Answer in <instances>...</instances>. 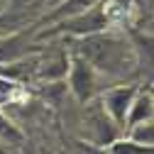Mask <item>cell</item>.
<instances>
[{
  "mask_svg": "<svg viewBox=\"0 0 154 154\" xmlns=\"http://www.w3.org/2000/svg\"><path fill=\"white\" fill-rule=\"evenodd\" d=\"M71 51L81 54L98 71V76H108V79H125L137 69V61H140L132 42H127L125 37L110 34L108 29L76 37Z\"/></svg>",
  "mask_w": 154,
  "mask_h": 154,
  "instance_id": "obj_1",
  "label": "cell"
},
{
  "mask_svg": "<svg viewBox=\"0 0 154 154\" xmlns=\"http://www.w3.org/2000/svg\"><path fill=\"white\" fill-rule=\"evenodd\" d=\"M112 25V17L105 5H93L83 12H76L69 17H61V20L51 22L49 29H37L34 32V39L42 42V39H51L56 34H71V37H86V34H95V32H105Z\"/></svg>",
  "mask_w": 154,
  "mask_h": 154,
  "instance_id": "obj_2",
  "label": "cell"
},
{
  "mask_svg": "<svg viewBox=\"0 0 154 154\" xmlns=\"http://www.w3.org/2000/svg\"><path fill=\"white\" fill-rule=\"evenodd\" d=\"M69 91L79 103H91L98 95V71H95L81 54H69Z\"/></svg>",
  "mask_w": 154,
  "mask_h": 154,
  "instance_id": "obj_3",
  "label": "cell"
},
{
  "mask_svg": "<svg viewBox=\"0 0 154 154\" xmlns=\"http://www.w3.org/2000/svg\"><path fill=\"white\" fill-rule=\"evenodd\" d=\"M34 32H37V25L32 22L29 29H17V32H10V34L0 37V64L17 61L22 56H29V54H42L44 47L32 42Z\"/></svg>",
  "mask_w": 154,
  "mask_h": 154,
  "instance_id": "obj_4",
  "label": "cell"
},
{
  "mask_svg": "<svg viewBox=\"0 0 154 154\" xmlns=\"http://www.w3.org/2000/svg\"><path fill=\"white\" fill-rule=\"evenodd\" d=\"M140 86L137 83H122V86H112V88H105L103 95H100V105L103 110L112 118V122L125 130V120H127V112H130V105L137 95Z\"/></svg>",
  "mask_w": 154,
  "mask_h": 154,
  "instance_id": "obj_5",
  "label": "cell"
},
{
  "mask_svg": "<svg viewBox=\"0 0 154 154\" xmlns=\"http://www.w3.org/2000/svg\"><path fill=\"white\" fill-rule=\"evenodd\" d=\"M88 125H91V140H93V144L95 147H108V144H112L115 140L120 137V130L122 127H118L112 122V118L103 110V105H98V108H93L91 112H88Z\"/></svg>",
  "mask_w": 154,
  "mask_h": 154,
  "instance_id": "obj_6",
  "label": "cell"
},
{
  "mask_svg": "<svg viewBox=\"0 0 154 154\" xmlns=\"http://www.w3.org/2000/svg\"><path fill=\"white\" fill-rule=\"evenodd\" d=\"M66 73H69V54L59 51L54 59H47L44 64H37L34 79L47 81V83H59L61 79H66Z\"/></svg>",
  "mask_w": 154,
  "mask_h": 154,
  "instance_id": "obj_7",
  "label": "cell"
},
{
  "mask_svg": "<svg viewBox=\"0 0 154 154\" xmlns=\"http://www.w3.org/2000/svg\"><path fill=\"white\" fill-rule=\"evenodd\" d=\"M154 118V95L149 91H137L134 100L130 105V112H127V120H125V130L140 125L144 120H152Z\"/></svg>",
  "mask_w": 154,
  "mask_h": 154,
  "instance_id": "obj_8",
  "label": "cell"
},
{
  "mask_svg": "<svg viewBox=\"0 0 154 154\" xmlns=\"http://www.w3.org/2000/svg\"><path fill=\"white\" fill-rule=\"evenodd\" d=\"M98 3H103V0H59V5H56L47 17H42L39 22H34V25H37V29H39L42 25H51V22H56V20H61V17H69V15H76V12H83V10H88V8H93V5H98Z\"/></svg>",
  "mask_w": 154,
  "mask_h": 154,
  "instance_id": "obj_9",
  "label": "cell"
},
{
  "mask_svg": "<svg viewBox=\"0 0 154 154\" xmlns=\"http://www.w3.org/2000/svg\"><path fill=\"white\" fill-rule=\"evenodd\" d=\"M110 154H154V144H144L130 137H118L112 144H108Z\"/></svg>",
  "mask_w": 154,
  "mask_h": 154,
  "instance_id": "obj_10",
  "label": "cell"
},
{
  "mask_svg": "<svg viewBox=\"0 0 154 154\" xmlns=\"http://www.w3.org/2000/svg\"><path fill=\"white\" fill-rule=\"evenodd\" d=\"M34 20L27 15V12H15V10H8L5 15H0V37L3 34H10V32H17V29H25L27 25H32Z\"/></svg>",
  "mask_w": 154,
  "mask_h": 154,
  "instance_id": "obj_11",
  "label": "cell"
},
{
  "mask_svg": "<svg viewBox=\"0 0 154 154\" xmlns=\"http://www.w3.org/2000/svg\"><path fill=\"white\" fill-rule=\"evenodd\" d=\"M25 98V91L20 88L15 79H8V76H0V108L3 105H12L17 100Z\"/></svg>",
  "mask_w": 154,
  "mask_h": 154,
  "instance_id": "obj_12",
  "label": "cell"
},
{
  "mask_svg": "<svg viewBox=\"0 0 154 154\" xmlns=\"http://www.w3.org/2000/svg\"><path fill=\"white\" fill-rule=\"evenodd\" d=\"M130 140H137V142H144V144H154V118L152 120H144L140 125H134L127 130Z\"/></svg>",
  "mask_w": 154,
  "mask_h": 154,
  "instance_id": "obj_13",
  "label": "cell"
},
{
  "mask_svg": "<svg viewBox=\"0 0 154 154\" xmlns=\"http://www.w3.org/2000/svg\"><path fill=\"white\" fill-rule=\"evenodd\" d=\"M0 137L3 140H8V142H15V144H20V142H25V134L17 130L5 115H3V110H0Z\"/></svg>",
  "mask_w": 154,
  "mask_h": 154,
  "instance_id": "obj_14",
  "label": "cell"
},
{
  "mask_svg": "<svg viewBox=\"0 0 154 154\" xmlns=\"http://www.w3.org/2000/svg\"><path fill=\"white\" fill-rule=\"evenodd\" d=\"M44 0H10V8L8 10H15V12H27L29 8H37L42 5Z\"/></svg>",
  "mask_w": 154,
  "mask_h": 154,
  "instance_id": "obj_15",
  "label": "cell"
},
{
  "mask_svg": "<svg viewBox=\"0 0 154 154\" xmlns=\"http://www.w3.org/2000/svg\"><path fill=\"white\" fill-rule=\"evenodd\" d=\"M81 149H83V154H110L108 152V147H91V144H86V142H81Z\"/></svg>",
  "mask_w": 154,
  "mask_h": 154,
  "instance_id": "obj_16",
  "label": "cell"
},
{
  "mask_svg": "<svg viewBox=\"0 0 154 154\" xmlns=\"http://www.w3.org/2000/svg\"><path fill=\"white\" fill-rule=\"evenodd\" d=\"M149 93H152V95H154V86H152V88H149Z\"/></svg>",
  "mask_w": 154,
  "mask_h": 154,
  "instance_id": "obj_17",
  "label": "cell"
},
{
  "mask_svg": "<svg viewBox=\"0 0 154 154\" xmlns=\"http://www.w3.org/2000/svg\"><path fill=\"white\" fill-rule=\"evenodd\" d=\"M152 27H154V25H152Z\"/></svg>",
  "mask_w": 154,
  "mask_h": 154,
  "instance_id": "obj_18",
  "label": "cell"
}]
</instances>
